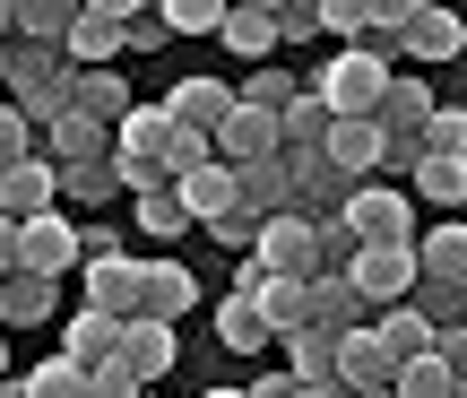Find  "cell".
Returning <instances> with one entry per match:
<instances>
[{"label": "cell", "mask_w": 467, "mask_h": 398, "mask_svg": "<svg viewBox=\"0 0 467 398\" xmlns=\"http://www.w3.org/2000/svg\"><path fill=\"white\" fill-rule=\"evenodd\" d=\"M381 87H389V52H381V44H337L329 61L303 79V96L329 104V121H372Z\"/></svg>", "instance_id": "obj_1"}, {"label": "cell", "mask_w": 467, "mask_h": 398, "mask_svg": "<svg viewBox=\"0 0 467 398\" xmlns=\"http://www.w3.org/2000/svg\"><path fill=\"white\" fill-rule=\"evenodd\" d=\"M139 268H148V260H130V251H121L113 234H78L87 312H104V320H130V312H139Z\"/></svg>", "instance_id": "obj_2"}, {"label": "cell", "mask_w": 467, "mask_h": 398, "mask_svg": "<svg viewBox=\"0 0 467 398\" xmlns=\"http://www.w3.org/2000/svg\"><path fill=\"white\" fill-rule=\"evenodd\" d=\"M337 225H347L355 243H416V199L399 183H355L347 208H337Z\"/></svg>", "instance_id": "obj_3"}, {"label": "cell", "mask_w": 467, "mask_h": 398, "mask_svg": "<svg viewBox=\"0 0 467 398\" xmlns=\"http://www.w3.org/2000/svg\"><path fill=\"white\" fill-rule=\"evenodd\" d=\"M347 286H355V303H364V320L389 312V303L416 295V251H407V243H364L355 268H347Z\"/></svg>", "instance_id": "obj_4"}, {"label": "cell", "mask_w": 467, "mask_h": 398, "mask_svg": "<svg viewBox=\"0 0 467 398\" xmlns=\"http://www.w3.org/2000/svg\"><path fill=\"white\" fill-rule=\"evenodd\" d=\"M17 278H44V286H61L69 268H78V225H69L61 208L52 216H26V225H17Z\"/></svg>", "instance_id": "obj_5"}, {"label": "cell", "mask_w": 467, "mask_h": 398, "mask_svg": "<svg viewBox=\"0 0 467 398\" xmlns=\"http://www.w3.org/2000/svg\"><path fill=\"white\" fill-rule=\"evenodd\" d=\"M347 191H355V183H347V173H337L320 148H312V156H285V216H303V225H329V216L347 208Z\"/></svg>", "instance_id": "obj_6"}, {"label": "cell", "mask_w": 467, "mask_h": 398, "mask_svg": "<svg viewBox=\"0 0 467 398\" xmlns=\"http://www.w3.org/2000/svg\"><path fill=\"white\" fill-rule=\"evenodd\" d=\"M389 35H399V52H416V61H459L467 52V26L451 9H433V0H399V9H389Z\"/></svg>", "instance_id": "obj_7"}, {"label": "cell", "mask_w": 467, "mask_h": 398, "mask_svg": "<svg viewBox=\"0 0 467 398\" xmlns=\"http://www.w3.org/2000/svg\"><path fill=\"white\" fill-rule=\"evenodd\" d=\"M251 268H260V278H295V286H312V278H320L312 225H303V216H268L260 243H251Z\"/></svg>", "instance_id": "obj_8"}, {"label": "cell", "mask_w": 467, "mask_h": 398, "mask_svg": "<svg viewBox=\"0 0 467 398\" xmlns=\"http://www.w3.org/2000/svg\"><path fill=\"white\" fill-rule=\"evenodd\" d=\"M208 156H217L225 173L260 165V156H277V113H251V104H234V113L208 131Z\"/></svg>", "instance_id": "obj_9"}, {"label": "cell", "mask_w": 467, "mask_h": 398, "mask_svg": "<svg viewBox=\"0 0 467 398\" xmlns=\"http://www.w3.org/2000/svg\"><path fill=\"white\" fill-rule=\"evenodd\" d=\"M61 61L69 69H113L121 61V0H87L78 26H69V44H61Z\"/></svg>", "instance_id": "obj_10"}, {"label": "cell", "mask_w": 467, "mask_h": 398, "mask_svg": "<svg viewBox=\"0 0 467 398\" xmlns=\"http://www.w3.org/2000/svg\"><path fill=\"white\" fill-rule=\"evenodd\" d=\"M191 303H200V278H191L182 260H148L139 268V312L130 320H165L173 330V320H191Z\"/></svg>", "instance_id": "obj_11"}, {"label": "cell", "mask_w": 467, "mask_h": 398, "mask_svg": "<svg viewBox=\"0 0 467 398\" xmlns=\"http://www.w3.org/2000/svg\"><path fill=\"white\" fill-rule=\"evenodd\" d=\"M61 104H69V113H78V121H96V131H113V121L130 113L139 96H130V79H121V69H69Z\"/></svg>", "instance_id": "obj_12"}, {"label": "cell", "mask_w": 467, "mask_h": 398, "mask_svg": "<svg viewBox=\"0 0 467 398\" xmlns=\"http://www.w3.org/2000/svg\"><path fill=\"white\" fill-rule=\"evenodd\" d=\"M52 208H61V173H52L44 156H26V165L0 173V216H9V225H26V216H52Z\"/></svg>", "instance_id": "obj_13"}, {"label": "cell", "mask_w": 467, "mask_h": 398, "mask_svg": "<svg viewBox=\"0 0 467 398\" xmlns=\"http://www.w3.org/2000/svg\"><path fill=\"white\" fill-rule=\"evenodd\" d=\"M173 355H182V338H173L165 320H121V372H130L139 390H148V382H165V372H173Z\"/></svg>", "instance_id": "obj_14"}, {"label": "cell", "mask_w": 467, "mask_h": 398, "mask_svg": "<svg viewBox=\"0 0 467 398\" xmlns=\"http://www.w3.org/2000/svg\"><path fill=\"white\" fill-rule=\"evenodd\" d=\"M121 355V320H104V312H69L61 320V364H78V372H96V364H113Z\"/></svg>", "instance_id": "obj_15"}, {"label": "cell", "mask_w": 467, "mask_h": 398, "mask_svg": "<svg viewBox=\"0 0 467 398\" xmlns=\"http://www.w3.org/2000/svg\"><path fill=\"white\" fill-rule=\"evenodd\" d=\"M277 347H285V382L295 390H337V338L329 330H295V338H277Z\"/></svg>", "instance_id": "obj_16"}, {"label": "cell", "mask_w": 467, "mask_h": 398, "mask_svg": "<svg viewBox=\"0 0 467 398\" xmlns=\"http://www.w3.org/2000/svg\"><path fill=\"white\" fill-rule=\"evenodd\" d=\"M234 113V87L225 79H182V87H173V96H165V121H173V131H217V121Z\"/></svg>", "instance_id": "obj_17"}, {"label": "cell", "mask_w": 467, "mask_h": 398, "mask_svg": "<svg viewBox=\"0 0 467 398\" xmlns=\"http://www.w3.org/2000/svg\"><path fill=\"white\" fill-rule=\"evenodd\" d=\"M35 139H44V148H35L44 165H96V156L113 148V131H96V121H78V113H52Z\"/></svg>", "instance_id": "obj_18"}, {"label": "cell", "mask_w": 467, "mask_h": 398, "mask_svg": "<svg viewBox=\"0 0 467 398\" xmlns=\"http://www.w3.org/2000/svg\"><path fill=\"white\" fill-rule=\"evenodd\" d=\"M407 251H416V286H467V225H433Z\"/></svg>", "instance_id": "obj_19"}, {"label": "cell", "mask_w": 467, "mask_h": 398, "mask_svg": "<svg viewBox=\"0 0 467 398\" xmlns=\"http://www.w3.org/2000/svg\"><path fill=\"white\" fill-rule=\"evenodd\" d=\"M303 330H329V338L364 330V303H355V286H347V278H312V286H303Z\"/></svg>", "instance_id": "obj_20"}, {"label": "cell", "mask_w": 467, "mask_h": 398, "mask_svg": "<svg viewBox=\"0 0 467 398\" xmlns=\"http://www.w3.org/2000/svg\"><path fill=\"white\" fill-rule=\"evenodd\" d=\"M320 156H329L347 183H372V173H381V131H372V121H329Z\"/></svg>", "instance_id": "obj_21"}, {"label": "cell", "mask_w": 467, "mask_h": 398, "mask_svg": "<svg viewBox=\"0 0 467 398\" xmlns=\"http://www.w3.org/2000/svg\"><path fill=\"white\" fill-rule=\"evenodd\" d=\"M217 44H225V52H243V61L260 69L268 52H277V17H268V0H260V9H251V0H234V9L217 17Z\"/></svg>", "instance_id": "obj_22"}, {"label": "cell", "mask_w": 467, "mask_h": 398, "mask_svg": "<svg viewBox=\"0 0 467 398\" xmlns=\"http://www.w3.org/2000/svg\"><path fill=\"white\" fill-rule=\"evenodd\" d=\"M165 139H173L165 104H130V113L113 121V156H130V165H156V156H165Z\"/></svg>", "instance_id": "obj_23"}, {"label": "cell", "mask_w": 467, "mask_h": 398, "mask_svg": "<svg viewBox=\"0 0 467 398\" xmlns=\"http://www.w3.org/2000/svg\"><path fill=\"white\" fill-rule=\"evenodd\" d=\"M234 208L260 216V225H268V216H285V156H260V165L234 173Z\"/></svg>", "instance_id": "obj_24"}, {"label": "cell", "mask_w": 467, "mask_h": 398, "mask_svg": "<svg viewBox=\"0 0 467 398\" xmlns=\"http://www.w3.org/2000/svg\"><path fill=\"white\" fill-rule=\"evenodd\" d=\"M69 26H78V0H17L9 9V35H26V44H44V52H61Z\"/></svg>", "instance_id": "obj_25"}, {"label": "cell", "mask_w": 467, "mask_h": 398, "mask_svg": "<svg viewBox=\"0 0 467 398\" xmlns=\"http://www.w3.org/2000/svg\"><path fill=\"white\" fill-rule=\"evenodd\" d=\"M173 199H182L191 225H217V216L234 208V173H225V165H200V173H182V183H173Z\"/></svg>", "instance_id": "obj_26"}, {"label": "cell", "mask_w": 467, "mask_h": 398, "mask_svg": "<svg viewBox=\"0 0 467 398\" xmlns=\"http://www.w3.org/2000/svg\"><path fill=\"white\" fill-rule=\"evenodd\" d=\"M424 113H433V87H424V79H399V69H389L381 104H372V131H416Z\"/></svg>", "instance_id": "obj_27"}, {"label": "cell", "mask_w": 467, "mask_h": 398, "mask_svg": "<svg viewBox=\"0 0 467 398\" xmlns=\"http://www.w3.org/2000/svg\"><path fill=\"white\" fill-rule=\"evenodd\" d=\"M364 330H372V338H381V355H389V364H416V355H424V347H433V330H424V320H416V312H407V303H389V312H372V320H364Z\"/></svg>", "instance_id": "obj_28"}, {"label": "cell", "mask_w": 467, "mask_h": 398, "mask_svg": "<svg viewBox=\"0 0 467 398\" xmlns=\"http://www.w3.org/2000/svg\"><path fill=\"white\" fill-rule=\"evenodd\" d=\"M416 148L441 156V165H467V113H459V104H433V113L416 121Z\"/></svg>", "instance_id": "obj_29"}, {"label": "cell", "mask_w": 467, "mask_h": 398, "mask_svg": "<svg viewBox=\"0 0 467 398\" xmlns=\"http://www.w3.org/2000/svg\"><path fill=\"white\" fill-rule=\"evenodd\" d=\"M295 96H303V79H295V69H277V61H260L243 87H234V104H251V113H285Z\"/></svg>", "instance_id": "obj_30"}, {"label": "cell", "mask_w": 467, "mask_h": 398, "mask_svg": "<svg viewBox=\"0 0 467 398\" xmlns=\"http://www.w3.org/2000/svg\"><path fill=\"white\" fill-rule=\"evenodd\" d=\"M26 320H52V286L44 278H0V330H26Z\"/></svg>", "instance_id": "obj_31"}, {"label": "cell", "mask_w": 467, "mask_h": 398, "mask_svg": "<svg viewBox=\"0 0 467 398\" xmlns=\"http://www.w3.org/2000/svg\"><path fill=\"white\" fill-rule=\"evenodd\" d=\"M320 35H347V44H364V35H381V0H312Z\"/></svg>", "instance_id": "obj_32"}, {"label": "cell", "mask_w": 467, "mask_h": 398, "mask_svg": "<svg viewBox=\"0 0 467 398\" xmlns=\"http://www.w3.org/2000/svg\"><path fill=\"white\" fill-rule=\"evenodd\" d=\"M407 183H416L407 199H433V208H459V199H467V165H441V156H424V165L407 173Z\"/></svg>", "instance_id": "obj_33"}, {"label": "cell", "mask_w": 467, "mask_h": 398, "mask_svg": "<svg viewBox=\"0 0 467 398\" xmlns=\"http://www.w3.org/2000/svg\"><path fill=\"white\" fill-rule=\"evenodd\" d=\"M130 208H139V234H148V243H173V234L191 225V216H182V199H173V183H165V191H139Z\"/></svg>", "instance_id": "obj_34"}, {"label": "cell", "mask_w": 467, "mask_h": 398, "mask_svg": "<svg viewBox=\"0 0 467 398\" xmlns=\"http://www.w3.org/2000/svg\"><path fill=\"white\" fill-rule=\"evenodd\" d=\"M217 338H225L234 355H260V347H268V330H260V312H251L243 295H225V303H217Z\"/></svg>", "instance_id": "obj_35"}, {"label": "cell", "mask_w": 467, "mask_h": 398, "mask_svg": "<svg viewBox=\"0 0 467 398\" xmlns=\"http://www.w3.org/2000/svg\"><path fill=\"white\" fill-rule=\"evenodd\" d=\"M52 173H61V199H78V208H104V199H121L104 156H96V165H52Z\"/></svg>", "instance_id": "obj_36"}, {"label": "cell", "mask_w": 467, "mask_h": 398, "mask_svg": "<svg viewBox=\"0 0 467 398\" xmlns=\"http://www.w3.org/2000/svg\"><path fill=\"white\" fill-rule=\"evenodd\" d=\"M17 390H26V398H87V372L52 355V364H35V372H26V382H17Z\"/></svg>", "instance_id": "obj_37"}, {"label": "cell", "mask_w": 467, "mask_h": 398, "mask_svg": "<svg viewBox=\"0 0 467 398\" xmlns=\"http://www.w3.org/2000/svg\"><path fill=\"white\" fill-rule=\"evenodd\" d=\"M165 35H217V17H225V0H165Z\"/></svg>", "instance_id": "obj_38"}, {"label": "cell", "mask_w": 467, "mask_h": 398, "mask_svg": "<svg viewBox=\"0 0 467 398\" xmlns=\"http://www.w3.org/2000/svg\"><path fill=\"white\" fill-rule=\"evenodd\" d=\"M121 52H165V17L121 0Z\"/></svg>", "instance_id": "obj_39"}, {"label": "cell", "mask_w": 467, "mask_h": 398, "mask_svg": "<svg viewBox=\"0 0 467 398\" xmlns=\"http://www.w3.org/2000/svg\"><path fill=\"white\" fill-rule=\"evenodd\" d=\"M424 165V148H416V131H381V173H399V191H407V173Z\"/></svg>", "instance_id": "obj_40"}, {"label": "cell", "mask_w": 467, "mask_h": 398, "mask_svg": "<svg viewBox=\"0 0 467 398\" xmlns=\"http://www.w3.org/2000/svg\"><path fill=\"white\" fill-rule=\"evenodd\" d=\"M268 17H277V44H312V35H320L312 0H277V9H268Z\"/></svg>", "instance_id": "obj_41"}, {"label": "cell", "mask_w": 467, "mask_h": 398, "mask_svg": "<svg viewBox=\"0 0 467 398\" xmlns=\"http://www.w3.org/2000/svg\"><path fill=\"white\" fill-rule=\"evenodd\" d=\"M26 156H35V131L9 113V104H0V173H9V165H26Z\"/></svg>", "instance_id": "obj_42"}, {"label": "cell", "mask_w": 467, "mask_h": 398, "mask_svg": "<svg viewBox=\"0 0 467 398\" xmlns=\"http://www.w3.org/2000/svg\"><path fill=\"white\" fill-rule=\"evenodd\" d=\"M208 234H217L225 251H243V260H251V243H260V216H243V208H225V216H217V225H208Z\"/></svg>", "instance_id": "obj_43"}, {"label": "cell", "mask_w": 467, "mask_h": 398, "mask_svg": "<svg viewBox=\"0 0 467 398\" xmlns=\"http://www.w3.org/2000/svg\"><path fill=\"white\" fill-rule=\"evenodd\" d=\"M243 398H295V382H285V372H260V382H251Z\"/></svg>", "instance_id": "obj_44"}, {"label": "cell", "mask_w": 467, "mask_h": 398, "mask_svg": "<svg viewBox=\"0 0 467 398\" xmlns=\"http://www.w3.org/2000/svg\"><path fill=\"white\" fill-rule=\"evenodd\" d=\"M9 260H17V225L0 216V278H9Z\"/></svg>", "instance_id": "obj_45"}, {"label": "cell", "mask_w": 467, "mask_h": 398, "mask_svg": "<svg viewBox=\"0 0 467 398\" xmlns=\"http://www.w3.org/2000/svg\"><path fill=\"white\" fill-rule=\"evenodd\" d=\"M0 382H9V330H0Z\"/></svg>", "instance_id": "obj_46"}, {"label": "cell", "mask_w": 467, "mask_h": 398, "mask_svg": "<svg viewBox=\"0 0 467 398\" xmlns=\"http://www.w3.org/2000/svg\"><path fill=\"white\" fill-rule=\"evenodd\" d=\"M0 398H26V390H17V382H0Z\"/></svg>", "instance_id": "obj_47"}, {"label": "cell", "mask_w": 467, "mask_h": 398, "mask_svg": "<svg viewBox=\"0 0 467 398\" xmlns=\"http://www.w3.org/2000/svg\"><path fill=\"white\" fill-rule=\"evenodd\" d=\"M200 398H243V390H200Z\"/></svg>", "instance_id": "obj_48"}, {"label": "cell", "mask_w": 467, "mask_h": 398, "mask_svg": "<svg viewBox=\"0 0 467 398\" xmlns=\"http://www.w3.org/2000/svg\"><path fill=\"white\" fill-rule=\"evenodd\" d=\"M295 398H337V390H295Z\"/></svg>", "instance_id": "obj_49"}, {"label": "cell", "mask_w": 467, "mask_h": 398, "mask_svg": "<svg viewBox=\"0 0 467 398\" xmlns=\"http://www.w3.org/2000/svg\"><path fill=\"white\" fill-rule=\"evenodd\" d=\"M0 35H9V0H0Z\"/></svg>", "instance_id": "obj_50"}, {"label": "cell", "mask_w": 467, "mask_h": 398, "mask_svg": "<svg viewBox=\"0 0 467 398\" xmlns=\"http://www.w3.org/2000/svg\"><path fill=\"white\" fill-rule=\"evenodd\" d=\"M355 398H389V390H355Z\"/></svg>", "instance_id": "obj_51"}, {"label": "cell", "mask_w": 467, "mask_h": 398, "mask_svg": "<svg viewBox=\"0 0 467 398\" xmlns=\"http://www.w3.org/2000/svg\"><path fill=\"white\" fill-rule=\"evenodd\" d=\"M139 398H156V390H139Z\"/></svg>", "instance_id": "obj_52"}, {"label": "cell", "mask_w": 467, "mask_h": 398, "mask_svg": "<svg viewBox=\"0 0 467 398\" xmlns=\"http://www.w3.org/2000/svg\"><path fill=\"white\" fill-rule=\"evenodd\" d=\"M0 52H9V44H0Z\"/></svg>", "instance_id": "obj_53"}]
</instances>
